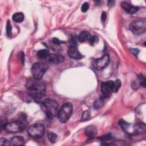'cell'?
Instances as JSON below:
<instances>
[{
    "instance_id": "obj_17",
    "label": "cell",
    "mask_w": 146,
    "mask_h": 146,
    "mask_svg": "<svg viewBox=\"0 0 146 146\" xmlns=\"http://www.w3.org/2000/svg\"><path fill=\"white\" fill-rule=\"evenodd\" d=\"M13 20L17 23H21L23 21L24 18H25V16L24 14L22 13H15V14H14V15H13Z\"/></svg>"
},
{
    "instance_id": "obj_4",
    "label": "cell",
    "mask_w": 146,
    "mask_h": 146,
    "mask_svg": "<svg viewBox=\"0 0 146 146\" xmlns=\"http://www.w3.org/2000/svg\"><path fill=\"white\" fill-rule=\"evenodd\" d=\"M130 30L135 35L144 34L146 30V21L145 19H138L132 21L129 25Z\"/></svg>"
},
{
    "instance_id": "obj_7",
    "label": "cell",
    "mask_w": 146,
    "mask_h": 146,
    "mask_svg": "<svg viewBox=\"0 0 146 146\" xmlns=\"http://www.w3.org/2000/svg\"><path fill=\"white\" fill-rule=\"evenodd\" d=\"M44 132V127L40 123H34L31 125L27 129L28 135L34 138L42 137Z\"/></svg>"
},
{
    "instance_id": "obj_15",
    "label": "cell",
    "mask_w": 146,
    "mask_h": 146,
    "mask_svg": "<svg viewBox=\"0 0 146 146\" xmlns=\"http://www.w3.org/2000/svg\"><path fill=\"white\" fill-rule=\"evenodd\" d=\"M91 37L90 34L88 32L82 31L78 36V40L80 42H84L87 40H89Z\"/></svg>"
},
{
    "instance_id": "obj_34",
    "label": "cell",
    "mask_w": 146,
    "mask_h": 146,
    "mask_svg": "<svg viewBox=\"0 0 146 146\" xmlns=\"http://www.w3.org/2000/svg\"><path fill=\"white\" fill-rule=\"evenodd\" d=\"M108 6H113V5L115 4V1H108Z\"/></svg>"
},
{
    "instance_id": "obj_1",
    "label": "cell",
    "mask_w": 146,
    "mask_h": 146,
    "mask_svg": "<svg viewBox=\"0 0 146 146\" xmlns=\"http://www.w3.org/2000/svg\"><path fill=\"white\" fill-rule=\"evenodd\" d=\"M26 87L30 96L35 100H40L45 95L46 86L39 79L33 78L28 80L26 83Z\"/></svg>"
},
{
    "instance_id": "obj_26",
    "label": "cell",
    "mask_w": 146,
    "mask_h": 146,
    "mask_svg": "<svg viewBox=\"0 0 146 146\" xmlns=\"http://www.w3.org/2000/svg\"><path fill=\"white\" fill-rule=\"evenodd\" d=\"M7 120L6 117H1V129H4L5 126L6 125V124H7Z\"/></svg>"
},
{
    "instance_id": "obj_27",
    "label": "cell",
    "mask_w": 146,
    "mask_h": 146,
    "mask_svg": "<svg viewBox=\"0 0 146 146\" xmlns=\"http://www.w3.org/2000/svg\"><path fill=\"white\" fill-rule=\"evenodd\" d=\"M88 9H89V4H88V3L84 2L82 5V6L81 7V11L82 12H83V13H85V12L88 11Z\"/></svg>"
},
{
    "instance_id": "obj_29",
    "label": "cell",
    "mask_w": 146,
    "mask_h": 146,
    "mask_svg": "<svg viewBox=\"0 0 146 146\" xmlns=\"http://www.w3.org/2000/svg\"><path fill=\"white\" fill-rule=\"evenodd\" d=\"M111 137H112L111 134V133H108V134H106L105 135H103V136H101L99 139L100 140H103V141H106V140H108L110 139Z\"/></svg>"
},
{
    "instance_id": "obj_19",
    "label": "cell",
    "mask_w": 146,
    "mask_h": 146,
    "mask_svg": "<svg viewBox=\"0 0 146 146\" xmlns=\"http://www.w3.org/2000/svg\"><path fill=\"white\" fill-rule=\"evenodd\" d=\"M104 104V100L103 98H100L95 100L94 104V107L95 110H99L103 106Z\"/></svg>"
},
{
    "instance_id": "obj_6",
    "label": "cell",
    "mask_w": 146,
    "mask_h": 146,
    "mask_svg": "<svg viewBox=\"0 0 146 146\" xmlns=\"http://www.w3.org/2000/svg\"><path fill=\"white\" fill-rule=\"evenodd\" d=\"M48 68V65L43 62L35 63L31 67V72L33 78L36 79L40 80Z\"/></svg>"
},
{
    "instance_id": "obj_14",
    "label": "cell",
    "mask_w": 146,
    "mask_h": 146,
    "mask_svg": "<svg viewBox=\"0 0 146 146\" xmlns=\"http://www.w3.org/2000/svg\"><path fill=\"white\" fill-rule=\"evenodd\" d=\"M134 131L138 133H145L146 128L145 125L143 123H137L133 127Z\"/></svg>"
},
{
    "instance_id": "obj_20",
    "label": "cell",
    "mask_w": 146,
    "mask_h": 146,
    "mask_svg": "<svg viewBox=\"0 0 146 146\" xmlns=\"http://www.w3.org/2000/svg\"><path fill=\"white\" fill-rule=\"evenodd\" d=\"M47 137L51 143H54L57 139V135L52 132H48L47 133Z\"/></svg>"
},
{
    "instance_id": "obj_25",
    "label": "cell",
    "mask_w": 146,
    "mask_h": 146,
    "mask_svg": "<svg viewBox=\"0 0 146 146\" xmlns=\"http://www.w3.org/2000/svg\"><path fill=\"white\" fill-rule=\"evenodd\" d=\"M119 125L121 127V128H122L123 129H124V130L127 129L129 127V123L125 122L124 120H121L119 121Z\"/></svg>"
},
{
    "instance_id": "obj_11",
    "label": "cell",
    "mask_w": 146,
    "mask_h": 146,
    "mask_svg": "<svg viewBox=\"0 0 146 146\" xmlns=\"http://www.w3.org/2000/svg\"><path fill=\"white\" fill-rule=\"evenodd\" d=\"M121 6L127 13H128L130 14H133L136 13L139 10L138 7L132 5L131 4H130L128 2H125V1L122 2L121 3Z\"/></svg>"
},
{
    "instance_id": "obj_12",
    "label": "cell",
    "mask_w": 146,
    "mask_h": 146,
    "mask_svg": "<svg viewBox=\"0 0 146 146\" xmlns=\"http://www.w3.org/2000/svg\"><path fill=\"white\" fill-rule=\"evenodd\" d=\"M47 59L50 63L54 64H58L59 63H61L64 60V58L62 55L55 54H50Z\"/></svg>"
},
{
    "instance_id": "obj_16",
    "label": "cell",
    "mask_w": 146,
    "mask_h": 146,
    "mask_svg": "<svg viewBox=\"0 0 146 146\" xmlns=\"http://www.w3.org/2000/svg\"><path fill=\"white\" fill-rule=\"evenodd\" d=\"M11 143L14 145H21L24 144L25 140L21 136H14L11 138Z\"/></svg>"
},
{
    "instance_id": "obj_13",
    "label": "cell",
    "mask_w": 146,
    "mask_h": 146,
    "mask_svg": "<svg viewBox=\"0 0 146 146\" xmlns=\"http://www.w3.org/2000/svg\"><path fill=\"white\" fill-rule=\"evenodd\" d=\"M86 135L90 138L94 137L97 133V129L95 125H91L85 129Z\"/></svg>"
},
{
    "instance_id": "obj_28",
    "label": "cell",
    "mask_w": 146,
    "mask_h": 146,
    "mask_svg": "<svg viewBox=\"0 0 146 146\" xmlns=\"http://www.w3.org/2000/svg\"><path fill=\"white\" fill-rule=\"evenodd\" d=\"M0 145H10V143L6 139L1 138L0 139Z\"/></svg>"
},
{
    "instance_id": "obj_30",
    "label": "cell",
    "mask_w": 146,
    "mask_h": 146,
    "mask_svg": "<svg viewBox=\"0 0 146 146\" xmlns=\"http://www.w3.org/2000/svg\"><path fill=\"white\" fill-rule=\"evenodd\" d=\"M139 80L140 81V85L143 86L144 87H145V78H144V76L142 75H140L139 76Z\"/></svg>"
},
{
    "instance_id": "obj_2",
    "label": "cell",
    "mask_w": 146,
    "mask_h": 146,
    "mask_svg": "<svg viewBox=\"0 0 146 146\" xmlns=\"http://www.w3.org/2000/svg\"><path fill=\"white\" fill-rule=\"evenodd\" d=\"M41 107L48 117H54L58 113V104L54 99H46L41 103Z\"/></svg>"
},
{
    "instance_id": "obj_18",
    "label": "cell",
    "mask_w": 146,
    "mask_h": 146,
    "mask_svg": "<svg viewBox=\"0 0 146 146\" xmlns=\"http://www.w3.org/2000/svg\"><path fill=\"white\" fill-rule=\"evenodd\" d=\"M49 55H50L49 51L46 49L40 50L38 51L37 52V56L38 58L40 59H44L48 58Z\"/></svg>"
},
{
    "instance_id": "obj_23",
    "label": "cell",
    "mask_w": 146,
    "mask_h": 146,
    "mask_svg": "<svg viewBox=\"0 0 146 146\" xmlns=\"http://www.w3.org/2000/svg\"><path fill=\"white\" fill-rule=\"evenodd\" d=\"M121 86V82L120 80H116L114 81L113 92H117Z\"/></svg>"
},
{
    "instance_id": "obj_33",
    "label": "cell",
    "mask_w": 146,
    "mask_h": 146,
    "mask_svg": "<svg viewBox=\"0 0 146 146\" xmlns=\"http://www.w3.org/2000/svg\"><path fill=\"white\" fill-rule=\"evenodd\" d=\"M106 18H107V15H106V12H103L102 14V15H101V19H102V20L103 21H106Z\"/></svg>"
},
{
    "instance_id": "obj_8",
    "label": "cell",
    "mask_w": 146,
    "mask_h": 146,
    "mask_svg": "<svg viewBox=\"0 0 146 146\" xmlns=\"http://www.w3.org/2000/svg\"><path fill=\"white\" fill-rule=\"evenodd\" d=\"M110 62V57L107 54H105L101 58L95 59L92 62L93 67L98 70H101L106 68Z\"/></svg>"
},
{
    "instance_id": "obj_10",
    "label": "cell",
    "mask_w": 146,
    "mask_h": 146,
    "mask_svg": "<svg viewBox=\"0 0 146 146\" xmlns=\"http://www.w3.org/2000/svg\"><path fill=\"white\" fill-rule=\"evenodd\" d=\"M68 54L71 58L75 59H80L82 58V54L75 45H71L69 47L68 49Z\"/></svg>"
},
{
    "instance_id": "obj_31",
    "label": "cell",
    "mask_w": 146,
    "mask_h": 146,
    "mask_svg": "<svg viewBox=\"0 0 146 146\" xmlns=\"http://www.w3.org/2000/svg\"><path fill=\"white\" fill-rule=\"evenodd\" d=\"M52 42L54 43V44H60L62 43H63V41L59 40V39L56 38H54L52 39Z\"/></svg>"
},
{
    "instance_id": "obj_21",
    "label": "cell",
    "mask_w": 146,
    "mask_h": 146,
    "mask_svg": "<svg viewBox=\"0 0 146 146\" xmlns=\"http://www.w3.org/2000/svg\"><path fill=\"white\" fill-rule=\"evenodd\" d=\"M90 118V112L88 111H84L82 116L81 117V121H85L86 120H89Z\"/></svg>"
},
{
    "instance_id": "obj_32",
    "label": "cell",
    "mask_w": 146,
    "mask_h": 146,
    "mask_svg": "<svg viewBox=\"0 0 146 146\" xmlns=\"http://www.w3.org/2000/svg\"><path fill=\"white\" fill-rule=\"evenodd\" d=\"M131 51L135 56H137L139 52V50L137 48H132L131 49Z\"/></svg>"
},
{
    "instance_id": "obj_5",
    "label": "cell",
    "mask_w": 146,
    "mask_h": 146,
    "mask_svg": "<svg viewBox=\"0 0 146 146\" xmlns=\"http://www.w3.org/2000/svg\"><path fill=\"white\" fill-rule=\"evenodd\" d=\"M72 112V106L70 103H66L62 105L58 113L59 120L62 123L66 122L70 117Z\"/></svg>"
},
{
    "instance_id": "obj_22",
    "label": "cell",
    "mask_w": 146,
    "mask_h": 146,
    "mask_svg": "<svg viewBox=\"0 0 146 146\" xmlns=\"http://www.w3.org/2000/svg\"><path fill=\"white\" fill-rule=\"evenodd\" d=\"M6 34L9 37H11L12 35V28L9 21H7L6 24Z\"/></svg>"
},
{
    "instance_id": "obj_24",
    "label": "cell",
    "mask_w": 146,
    "mask_h": 146,
    "mask_svg": "<svg viewBox=\"0 0 146 146\" xmlns=\"http://www.w3.org/2000/svg\"><path fill=\"white\" fill-rule=\"evenodd\" d=\"M89 41H90V44L94 46V45H95V44H96V43L98 42V41H99V38H98L97 36H95V35L92 36H91V37L90 38Z\"/></svg>"
},
{
    "instance_id": "obj_9",
    "label": "cell",
    "mask_w": 146,
    "mask_h": 146,
    "mask_svg": "<svg viewBox=\"0 0 146 146\" xmlns=\"http://www.w3.org/2000/svg\"><path fill=\"white\" fill-rule=\"evenodd\" d=\"M114 81L110 80L103 82L101 85V91L105 98H108L111 96L112 92H113Z\"/></svg>"
},
{
    "instance_id": "obj_3",
    "label": "cell",
    "mask_w": 146,
    "mask_h": 146,
    "mask_svg": "<svg viewBox=\"0 0 146 146\" xmlns=\"http://www.w3.org/2000/svg\"><path fill=\"white\" fill-rule=\"evenodd\" d=\"M26 117L22 115L20 118L15 121L8 123L4 129L9 133H17L23 131L26 126Z\"/></svg>"
}]
</instances>
